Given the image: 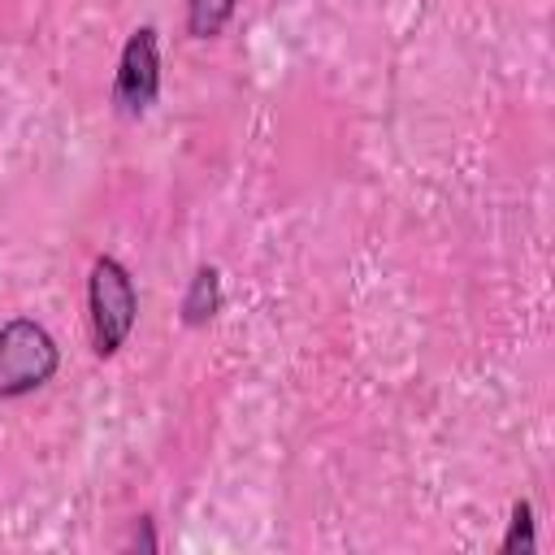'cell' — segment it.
Instances as JSON below:
<instances>
[{
	"instance_id": "cell-7",
	"label": "cell",
	"mask_w": 555,
	"mask_h": 555,
	"mask_svg": "<svg viewBox=\"0 0 555 555\" xmlns=\"http://www.w3.org/2000/svg\"><path fill=\"white\" fill-rule=\"evenodd\" d=\"M156 546H160V542H156L152 516H139L134 529H130V538H126V551H156Z\"/></svg>"
},
{
	"instance_id": "cell-3",
	"label": "cell",
	"mask_w": 555,
	"mask_h": 555,
	"mask_svg": "<svg viewBox=\"0 0 555 555\" xmlns=\"http://www.w3.org/2000/svg\"><path fill=\"white\" fill-rule=\"evenodd\" d=\"M156 95H160V35L156 26H134L121 43L108 104L121 121H139L156 104Z\"/></svg>"
},
{
	"instance_id": "cell-6",
	"label": "cell",
	"mask_w": 555,
	"mask_h": 555,
	"mask_svg": "<svg viewBox=\"0 0 555 555\" xmlns=\"http://www.w3.org/2000/svg\"><path fill=\"white\" fill-rule=\"evenodd\" d=\"M538 546V525H533V503L529 499H516L512 503V516H507V533L499 542L503 555H516V551H533Z\"/></svg>"
},
{
	"instance_id": "cell-4",
	"label": "cell",
	"mask_w": 555,
	"mask_h": 555,
	"mask_svg": "<svg viewBox=\"0 0 555 555\" xmlns=\"http://www.w3.org/2000/svg\"><path fill=\"white\" fill-rule=\"evenodd\" d=\"M221 269L217 264H199L195 273H191V282H186V291H182V304H178V317H182V325L186 330H199V325H208L217 312H221Z\"/></svg>"
},
{
	"instance_id": "cell-5",
	"label": "cell",
	"mask_w": 555,
	"mask_h": 555,
	"mask_svg": "<svg viewBox=\"0 0 555 555\" xmlns=\"http://www.w3.org/2000/svg\"><path fill=\"white\" fill-rule=\"evenodd\" d=\"M234 13H238V0H186V35L217 39Z\"/></svg>"
},
{
	"instance_id": "cell-1",
	"label": "cell",
	"mask_w": 555,
	"mask_h": 555,
	"mask_svg": "<svg viewBox=\"0 0 555 555\" xmlns=\"http://www.w3.org/2000/svg\"><path fill=\"white\" fill-rule=\"evenodd\" d=\"M139 321V286L130 269L117 256H95L87 273V325H91V351L100 360H113Z\"/></svg>"
},
{
	"instance_id": "cell-2",
	"label": "cell",
	"mask_w": 555,
	"mask_h": 555,
	"mask_svg": "<svg viewBox=\"0 0 555 555\" xmlns=\"http://www.w3.org/2000/svg\"><path fill=\"white\" fill-rule=\"evenodd\" d=\"M61 369V347L52 330L35 317L0 321V399H26L43 390Z\"/></svg>"
}]
</instances>
